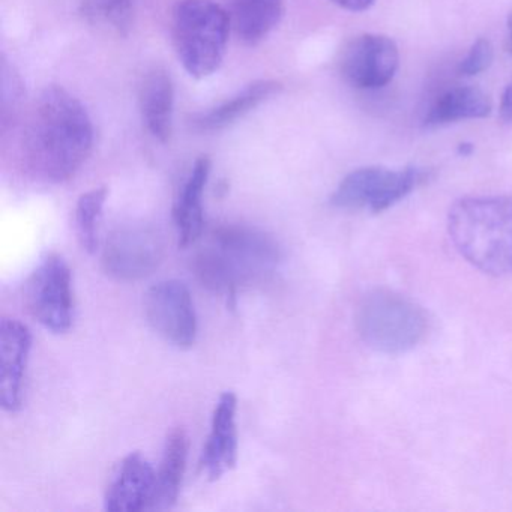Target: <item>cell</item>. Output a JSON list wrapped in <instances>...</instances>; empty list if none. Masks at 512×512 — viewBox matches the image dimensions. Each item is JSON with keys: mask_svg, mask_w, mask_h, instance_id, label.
I'll use <instances>...</instances> for the list:
<instances>
[{"mask_svg": "<svg viewBox=\"0 0 512 512\" xmlns=\"http://www.w3.org/2000/svg\"><path fill=\"white\" fill-rule=\"evenodd\" d=\"M332 2L350 13H362L367 11L376 0H332Z\"/></svg>", "mask_w": 512, "mask_h": 512, "instance_id": "obj_25", "label": "cell"}, {"mask_svg": "<svg viewBox=\"0 0 512 512\" xmlns=\"http://www.w3.org/2000/svg\"><path fill=\"white\" fill-rule=\"evenodd\" d=\"M493 103L484 91L472 86L449 89L437 98L425 116V127H443L467 119H484L490 116Z\"/></svg>", "mask_w": 512, "mask_h": 512, "instance_id": "obj_19", "label": "cell"}, {"mask_svg": "<svg viewBox=\"0 0 512 512\" xmlns=\"http://www.w3.org/2000/svg\"><path fill=\"white\" fill-rule=\"evenodd\" d=\"M193 271L197 280L218 295L232 299L235 304L236 290L244 281L239 277L232 263L226 259L220 250L212 245L211 248L200 251L193 260Z\"/></svg>", "mask_w": 512, "mask_h": 512, "instance_id": "obj_20", "label": "cell"}, {"mask_svg": "<svg viewBox=\"0 0 512 512\" xmlns=\"http://www.w3.org/2000/svg\"><path fill=\"white\" fill-rule=\"evenodd\" d=\"M211 169L212 161L208 155L197 158L173 206V220L178 229L181 248L190 247L202 236L205 227L203 194L211 176Z\"/></svg>", "mask_w": 512, "mask_h": 512, "instance_id": "obj_14", "label": "cell"}, {"mask_svg": "<svg viewBox=\"0 0 512 512\" xmlns=\"http://www.w3.org/2000/svg\"><path fill=\"white\" fill-rule=\"evenodd\" d=\"M460 151L463 152V154H469V152L472 151V146L466 145V143H464V145L460 146Z\"/></svg>", "mask_w": 512, "mask_h": 512, "instance_id": "obj_26", "label": "cell"}, {"mask_svg": "<svg viewBox=\"0 0 512 512\" xmlns=\"http://www.w3.org/2000/svg\"><path fill=\"white\" fill-rule=\"evenodd\" d=\"M106 187L94 188L80 196L76 205V232L80 247L86 253H97L100 247V223L107 200Z\"/></svg>", "mask_w": 512, "mask_h": 512, "instance_id": "obj_21", "label": "cell"}, {"mask_svg": "<svg viewBox=\"0 0 512 512\" xmlns=\"http://www.w3.org/2000/svg\"><path fill=\"white\" fill-rule=\"evenodd\" d=\"M82 10L92 25L122 35L130 29L134 0H82Z\"/></svg>", "mask_w": 512, "mask_h": 512, "instance_id": "obj_22", "label": "cell"}, {"mask_svg": "<svg viewBox=\"0 0 512 512\" xmlns=\"http://www.w3.org/2000/svg\"><path fill=\"white\" fill-rule=\"evenodd\" d=\"M139 106L148 133L158 142H169L173 133L175 88L166 71L154 68L146 73L140 83Z\"/></svg>", "mask_w": 512, "mask_h": 512, "instance_id": "obj_15", "label": "cell"}, {"mask_svg": "<svg viewBox=\"0 0 512 512\" xmlns=\"http://www.w3.org/2000/svg\"><path fill=\"white\" fill-rule=\"evenodd\" d=\"M188 436L182 428L170 431L164 445L160 470L149 511H166L178 502L182 479L187 469Z\"/></svg>", "mask_w": 512, "mask_h": 512, "instance_id": "obj_16", "label": "cell"}, {"mask_svg": "<svg viewBox=\"0 0 512 512\" xmlns=\"http://www.w3.org/2000/svg\"><path fill=\"white\" fill-rule=\"evenodd\" d=\"M425 179L424 170L406 167L389 170L386 167H362L349 173L332 194V205L350 211L368 209L383 212L412 193Z\"/></svg>", "mask_w": 512, "mask_h": 512, "instance_id": "obj_5", "label": "cell"}, {"mask_svg": "<svg viewBox=\"0 0 512 512\" xmlns=\"http://www.w3.org/2000/svg\"><path fill=\"white\" fill-rule=\"evenodd\" d=\"M499 116L503 124H512V80L500 98Z\"/></svg>", "mask_w": 512, "mask_h": 512, "instance_id": "obj_24", "label": "cell"}, {"mask_svg": "<svg viewBox=\"0 0 512 512\" xmlns=\"http://www.w3.org/2000/svg\"><path fill=\"white\" fill-rule=\"evenodd\" d=\"M238 397L227 391L220 395L212 413L211 433L200 457V467L209 481H218L238 463Z\"/></svg>", "mask_w": 512, "mask_h": 512, "instance_id": "obj_12", "label": "cell"}, {"mask_svg": "<svg viewBox=\"0 0 512 512\" xmlns=\"http://www.w3.org/2000/svg\"><path fill=\"white\" fill-rule=\"evenodd\" d=\"M284 0H232L230 25L239 40L247 46H257L280 25Z\"/></svg>", "mask_w": 512, "mask_h": 512, "instance_id": "obj_17", "label": "cell"}, {"mask_svg": "<svg viewBox=\"0 0 512 512\" xmlns=\"http://www.w3.org/2000/svg\"><path fill=\"white\" fill-rule=\"evenodd\" d=\"M356 328L362 341L382 353H404L427 337V311L407 296L391 290L368 293L356 313Z\"/></svg>", "mask_w": 512, "mask_h": 512, "instance_id": "obj_4", "label": "cell"}, {"mask_svg": "<svg viewBox=\"0 0 512 512\" xmlns=\"http://www.w3.org/2000/svg\"><path fill=\"white\" fill-rule=\"evenodd\" d=\"M232 25L229 13L214 0H181L172 14L176 56L194 79L217 73L226 56Z\"/></svg>", "mask_w": 512, "mask_h": 512, "instance_id": "obj_3", "label": "cell"}, {"mask_svg": "<svg viewBox=\"0 0 512 512\" xmlns=\"http://www.w3.org/2000/svg\"><path fill=\"white\" fill-rule=\"evenodd\" d=\"M214 247L235 266L242 280L248 281L274 268L281 259V250L272 236L254 227L227 224L215 229Z\"/></svg>", "mask_w": 512, "mask_h": 512, "instance_id": "obj_10", "label": "cell"}, {"mask_svg": "<svg viewBox=\"0 0 512 512\" xmlns=\"http://www.w3.org/2000/svg\"><path fill=\"white\" fill-rule=\"evenodd\" d=\"M509 49H511L512 52V17L511 22H509Z\"/></svg>", "mask_w": 512, "mask_h": 512, "instance_id": "obj_27", "label": "cell"}, {"mask_svg": "<svg viewBox=\"0 0 512 512\" xmlns=\"http://www.w3.org/2000/svg\"><path fill=\"white\" fill-rule=\"evenodd\" d=\"M283 85L277 80H259L251 83L244 91L236 94L230 100L224 101L220 106L194 118V127L205 133L224 130L235 124L238 119L244 118L251 110L265 103L269 98L277 95Z\"/></svg>", "mask_w": 512, "mask_h": 512, "instance_id": "obj_18", "label": "cell"}, {"mask_svg": "<svg viewBox=\"0 0 512 512\" xmlns=\"http://www.w3.org/2000/svg\"><path fill=\"white\" fill-rule=\"evenodd\" d=\"M494 61V49L490 41L485 38H479L470 47L467 55L461 61L460 74L461 76L473 77L478 74L484 73L485 70L491 67Z\"/></svg>", "mask_w": 512, "mask_h": 512, "instance_id": "obj_23", "label": "cell"}, {"mask_svg": "<svg viewBox=\"0 0 512 512\" xmlns=\"http://www.w3.org/2000/svg\"><path fill=\"white\" fill-rule=\"evenodd\" d=\"M145 316L161 338L190 349L197 338V314L190 290L178 280L160 281L145 295Z\"/></svg>", "mask_w": 512, "mask_h": 512, "instance_id": "obj_8", "label": "cell"}, {"mask_svg": "<svg viewBox=\"0 0 512 512\" xmlns=\"http://www.w3.org/2000/svg\"><path fill=\"white\" fill-rule=\"evenodd\" d=\"M164 259V242L154 227L134 224L115 230L103 250V268L118 281H139L157 271Z\"/></svg>", "mask_w": 512, "mask_h": 512, "instance_id": "obj_7", "label": "cell"}, {"mask_svg": "<svg viewBox=\"0 0 512 512\" xmlns=\"http://www.w3.org/2000/svg\"><path fill=\"white\" fill-rule=\"evenodd\" d=\"M400 52L392 38L364 34L353 38L341 53L340 71L356 89H380L394 79Z\"/></svg>", "mask_w": 512, "mask_h": 512, "instance_id": "obj_9", "label": "cell"}, {"mask_svg": "<svg viewBox=\"0 0 512 512\" xmlns=\"http://www.w3.org/2000/svg\"><path fill=\"white\" fill-rule=\"evenodd\" d=\"M157 473L140 452H131L122 460L104 497L110 512L149 511L155 491Z\"/></svg>", "mask_w": 512, "mask_h": 512, "instance_id": "obj_13", "label": "cell"}, {"mask_svg": "<svg viewBox=\"0 0 512 512\" xmlns=\"http://www.w3.org/2000/svg\"><path fill=\"white\" fill-rule=\"evenodd\" d=\"M29 314L53 334L70 331L74 320L73 275L64 257L49 254L25 284Z\"/></svg>", "mask_w": 512, "mask_h": 512, "instance_id": "obj_6", "label": "cell"}, {"mask_svg": "<svg viewBox=\"0 0 512 512\" xmlns=\"http://www.w3.org/2000/svg\"><path fill=\"white\" fill-rule=\"evenodd\" d=\"M449 238L479 271L512 277V197H464L448 217Z\"/></svg>", "mask_w": 512, "mask_h": 512, "instance_id": "obj_2", "label": "cell"}, {"mask_svg": "<svg viewBox=\"0 0 512 512\" xmlns=\"http://www.w3.org/2000/svg\"><path fill=\"white\" fill-rule=\"evenodd\" d=\"M94 146L88 110L59 86L47 88L35 104L25 131L29 169L44 181L61 184L73 178Z\"/></svg>", "mask_w": 512, "mask_h": 512, "instance_id": "obj_1", "label": "cell"}, {"mask_svg": "<svg viewBox=\"0 0 512 512\" xmlns=\"http://www.w3.org/2000/svg\"><path fill=\"white\" fill-rule=\"evenodd\" d=\"M32 350V332L17 319L0 322V404L17 413L25 398L26 370Z\"/></svg>", "mask_w": 512, "mask_h": 512, "instance_id": "obj_11", "label": "cell"}]
</instances>
